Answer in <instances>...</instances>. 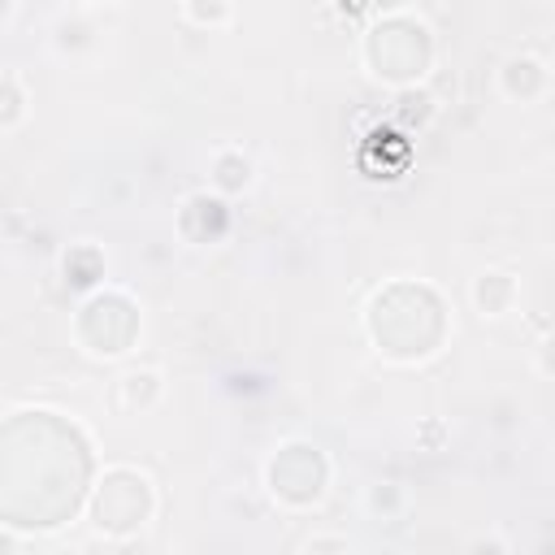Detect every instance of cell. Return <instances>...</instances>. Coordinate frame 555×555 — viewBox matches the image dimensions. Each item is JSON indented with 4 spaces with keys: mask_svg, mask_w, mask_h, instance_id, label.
Segmentation results:
<instances>
[{
    "mask_svg": "<svg viewBox=\"0 0 555 555\" xmlns=\"http://www.w3.org/2000/svg\"><path fill=\"white\" fill-rule=\"evenodd\" d=\"M156 516V481L134 464H108L91 490V525L95 533L126 542L143 533Z\"/></svg>",
    "mask_w": 555,
    "mask_h": 555,
    "instance_id": "cell-1",
    "label": "cell"
},
{
    "mask_svg": "<svg viewBox=\"0 0 555 555\" xmlns=\"http://www.w3.org/2000/svg\"><path fill=\"white\" fill-rule=\"evenodd\" d=\"M325 486H330V460L312 442H282L264 460V490L273 503L291 512L317 507L325 499Z\"/></svg>",
    "mask_w": 555,
    "mask_h": 555,
    "instance_id": "cell-2",
    "label": "cell"
},
{
    "mask_svg": "<svg viewBox=\"0 0 555 555\" xmlns=\"http://www.w3.org/2000/svg\"><path fill=\"white\" fill-rule=\"evenodd\" d=\"M499 95L512 104H538L551 95V65L533 52H512L499 65Z\"/></svg>",
    "mask_w": 555,
    "mask_h": 555,
    "instance_id": "cell-3",
    "label": "cell"
},
{
    "mask_svg": "<svg viewBox=\"0 0 555 555\" xmlns=\"http://www.w3.org/2000/svg\"><path fill=\"white\" fill-rule=\"evenodd\" d=\"M251 182H256L251 156H247L238 143H221V147L212 152V160H208V191L230 204L234 195H247Z\"/></svg>",
    "mask_w": 555,
    "mask_h": 555,
    "instance_id": "cell-4",
    "label": "cell"
},
{
    "mask_svg": "<svg viewBox=\"0 0 555 555\" xmlns=\"http://www.w3.org/2000/svg\"><path fill=\"white\" fill-rule=\"evenodd\" d=\"M516 304H520V282H516L507 269H481V273L473 278V308H477L481 317L499 321V317H507Z\"/></svg>",
    "mask_w": 555,
    "mask_h": 555,
    "instance_id": "cell-5",
    "label": "cell"
},
{
    "mask_svg": "<svg viewBox=\"0 0 555 555\" xmlns=\"http://www.w3.org/2000/svg\"><path fill=\"white\" fill-rule=\"evenodd\" d=\"M104 273H108V260H104V251H100L95 243H69V251L61 256V278H65V286H74V291L100 286Z\"/></svg>",
    "mask_w": 555,
    "mask_h": 555,
    "instance_id": "cell-6",
    "label": "cell"
},
{
    "mask_svg": "<svg viewBox=\"0 0 555 555\" xmlns=\"http://www.w3.org/2000/svg\"><path fill=\"white\" fill-rule=\"evenodd\" d=\"M360 503H364L369 520H377V525H395V520L408 516L412 494H408L403 481H373V486H364V499H360Z\"/></svg>",
    "mask_w": 555,
    "mask_h": 555,
    "instance_id": "cell-7",
    "label": "cell"
},
{
    "mask_svg": "<svg viewBox=\"0 0 555 555\" xmlns=\"http://www.w3.org/2000/svg\"><path fill=\"white\" fill-rule=\"evenodd\" d=\"M26 113H30L26 78L13 74V69H4V74H0V134H4V130H17V126L26 121Z\"/></svg>",
    "mask_w": 555,
    "mask_h": 555,
    "instance_id": "cell-8",
    "label": "cell"
},
{
    "mask_svg": "<svg viewBox=\"0 0 555 555\" xmlns=\"http://www.w3.org/2000/svg\"><path fill=\"white\" fill-rule=\"evenodd\" d=\"M178 17L191 22V26L217 30V26H230V22H234V4H225V0H208V4H199V0H182V4H178Z\"/></svg>",
    "mask_w": 555,
    "mask_h": 555,
    "instance_id": "cell-9",
    "label": "cell"
},
{
    "mask_svg": "<svg viewBox=\"0 0 555 555\" xmlns=\"http://www.w3.org/2000/svg\"><path fill=\"white\" fill-rule=\"evenodd\" d=\"M464 555H512V542H507L499 529H477V533L464 542Z\"/></svg>",
    "mask_w": 555,
    "mask_h": 555,
    "instance_id": "cell-10",
    "label": "cell"
},
{
    "mask_svg": "<svg viewBox=\"0 0 555 555\" xmlns=\"http://www.w3.org/2000/svg\"><path fill=\"white\" fill-rule=\"evenodd\" d=\"M304 555H351V546L343 533H312L304 542Z\"/></svg>",
    "mask_w": 555,
    "mask_h": 555,
    "instance_id": "cell-11",
    "label": "cell"
},
{
    "mask_svg": "<svg viewBox=\"0 0 555 555\" xmlns=\"http://www.w3.org/2000/svg\"><path fill=\"white\" fill-rule=\"evenodd\" d=\"M0 555H22V538L0 525Z\"/></svg>",
    "mask_w": 555,
    "mask_h": 555,
    "instance_id": "cell-12",
    "label": "cell"
},
{
    "mask_svg": "<svg viewBox=\"0 0 555 555\" xmlns=\"http://www.w3.org/2000/svg\"><path fill=\"white\" fill-rule=\"evenodd\" d=\"M13 13H17V4H13V0H0V26L13 22Z\"/></svg>",
    "mask_w": 555,
    "mask_h": 555,
    "instance_id": "cell-13",
    "label": "cell"
},
{
    "mask_svg": "<svg viewBox=\"0 0 555 555\" xmlns=\"http://www.w3.org/2000/svg\"><path fill=\"white\" fill-rule=\"evenodd\" d=\"M61 555H82V551H61Z\"/></svg>",
    "mask_w": 555,
    "mask_h": 555,
    "instance_id": "cell-14",
    "label": "cell"
}]
</instances>
